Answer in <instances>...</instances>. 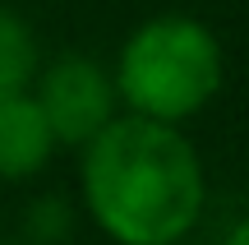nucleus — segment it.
Returning a JSON list of instances; mask_svg holds the SVG:
<instances>
[{"label":"nucleus","mask_w":249,"mask_h":245,"mask_svg":"<svg viewBox=\"0 0 249 245\" xmlns=\"http://www.w3.org/2000/svg\"><path fill=\"white\" fill-rule=\"evenodd\" d=\"M79 199L111 245H180L208 208V171L185 125L120 111L79 148Z\"/></svg>","instance_id":"f257e3e1"},{"label":"nucleus","mask_w":249,"mask_h":245,"mask_svg":"<svg viewBox=\"0 0 249 245\" xmlns=\"http://www.w3.org/2000/svg\"><path fill=\"white\" fill-rule=\"evenodd\" d=\"M111 79L120 111L166 125H189L226 88V46L194 14H152L120 42Z\"/></svg>","instance_id":"f03ea898"},{"label":"nucleus","mask_w":249,"mask_h":245,"mask_svg":"<svg viewBox=\"0 0 249 245\" xmlns=\"http://www.w3.org/2000/svg\"><path fill=\"white\" fill-rule=\"evenodd\" d=\"M33 97L60 148H83L92 134H102L120 116V93L111 79V65L79 51H65L51 65H42L33 79Z\"/></svg>","instance_id":"7ed1b4c3"},{"label":"nucleus","mask_w":249,"mask_h":245,"mask_svg":"<svg viewBox=\"0 0 249 245\" xmlns=\"http://www.w3.org/2000/svg\"><path fill=\"white\" fill-rule=\"evenodd\" d=\"M55 134L37 107L33 88L0 97V181H33L55 157Z\"/></svg>","instance_id":"20e7f679"},{"label":"nucleus","mask_w":249,"mask_h":245,"mask_svg":"<svg viewBox=\"0 0 249 245\" xmlns=\"http://www.w3.org/2000/svg\"><path fill=\"white\" fill-rule=\"evenodd\" d=\"M42 70V51H37V33L23 14L0 5V97L9 93H28Z\"/></svg>","instance_id":"39448f33"},{"label":"nucleus","mask_w":249,"mask_h":245,"mask_svg":"<svg viewBox=\"0 0 249 245\" xmlns=\"http://www.w3.org/2000/svg\"><path fill=\"white\" fill-rule=\"evenodd\" d=\"M217 245H249V213H240V218L226 227V236L217 241Z\"/></svg>","instance_id":"423d86ee"},{"label":"nucleus","mask_w":249,"mask_h":245,"mask_svg":"<svg viewBox=\"0 0 249 245\" xmlns=\"http://www.w3.org/2000/svg\"><path fill=\"white\" fill-rule=\"evenodd\" d=\"M180 245H203V241H180Z\"/></svg>","instance_id":"0eeeda50"}]
</instances>
